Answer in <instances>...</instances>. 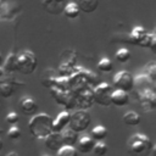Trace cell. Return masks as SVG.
Segmentation results:
<instances>
[{"label": "cell", "instance_id": "cell-34", "mask_svg": "<svg viewBox=\"0 0 156 156\" xmlns=\"http://www.w3.org/2000/svg\"><path fill=\"white\" fill-rule=\"evenodd\" d=\"M149 48L151 49V51H152V52H156V35L152 38V40H151V43H150Z\"/></svg>", "mask_w": 156, "mask_h": 156}, {"label": "cell", "instance_id": "cell-14", "mask_svg": "<svg viewBox=\"0 0 156 156\" xmlns=\"http://www.w3.org/2000/svg\"><path fill=\"white\" fill-rule=\"evenodd\" d=\"M57 77H58L57 71H56L55 68L49 67V68H46V69L41 73L40 82H41V84H43L45 88H49V89H50V88L54 87V83H55V80H56Z\"/></svg>", "mask_w": 156, "mask_h": 156}, {"label": "cell", "instance_id": "cell-1", "mask_svg": "<svg viewBox=\"0 0 156 156\" xmlns=\"http://www.w3.org/2000/svg\"><path fill=\"white\" fill-rule=\"evenodd\" d=\"M152 151L154 144L145 134L135 133L127 141V152L129 156H150Z\"/></svg>", "mask_w": 156, "mask_h": 156}, {"label": "cell", "instance_id": "cell-19", "mask_svg": "<svg viewBox=\"0 0 156 156\" xmlns=\"http://www.w3.org/2000/svg\"><path fill=\"white\" fill-rule=\"evenodd\" d=\"M76 4L78 5L79 11L84 13H93L99 6V0H78Z\"/></svg>", "mask_w": 156, "mask_h": 156}, {"label": "cell", "instance_id": "cell-37", "mask_svg": "<svg viewBox=\"0 0 156 156\" xmlns=\"http://www.w3.org/2000/svg\"><path fill=\"white\" fill-rule=\"evenodd\" d=\"M2 74H4V69H2V67L0 66V77H1Z\"/></svg>", "mask_w": 156, "mask_h": 156}, {"label": "cell", "instance_id": "cell-20", "mask_svg": "<svg viewBox=\"0 0 156 156\" xmlns=\"http://www.w3.org/2000/svg\"><path fill=\"white\" fill-rule=\"evenodd\" d=\"M107 135V129L102 126V124H98L95 126L91 130H90V138L96 143V141H102Z\"/></svg>", "mask_w": 156, "mask_h": 156}, {"label": "cell", "instance_id": "cell-30", "mask_svg": "<svg viewBox=\"0 0 156 156\" xmlns=\"http://www.w3.org/2000/svg\"><path fill=\"white\" fill-rule=\"evenodd\" d=\"M54 88H57L60 90H69V85H68V78L67 77H57L55 83H54Z\"/></svg>", "mask_w": 156, "mask_h": 156}, {"label": "cell", "instance_id": "cell-21", "mask_svg": "<svg viewBox=\"0 0 156 156\" xmlns=\"http://www.w3.org/2000/svg\"><path fill=\"white\" fill-rule=\"evenodd\" d=\"M122 121H123V123L127 124V126L135 127V126H138V124L140 123V116H139V113H136V112H134V111H128V112H126V113L123 115Z\"/></svg>", "mask_w": 156, "mask_h": 156}, {"label": "cell", "instance_id": "cell-17", "mask_svg": "<svg viewBox=\"0 0 156 156\" xmlns=\"http://www.w3.org/2000/svg\"><path fill=\"white\" fill-rule=\"evenodd\" d=\"M61 139H62V144L63 145H67V146H74L78 141V133H76L74 130H72L71 128H65L61 133Z\"/></svg>", "mask_w": 156, "mask_h": 156}, {"label": "cell", "instance_id": "cell-5", "mask_svg": "<svg viewBox=\"0 0 156 156\" xmlns=\"http://www.w3.org/2000/svg\"><path fill=\"white\" fill-rule=\"evenodd\" d=\"M113 91V88L111 84L106 83V82H102V83H99L94 89H93V93H94V102H96L98 105H101V106H110L111 105V94Z\"/></svg>", "mask_w": 156, "mask_h": 156}, {"label": "cell", "instance_id": "cell-25", "mask_svg": "<svg viewBox=\"0 0 156 156\" xmlns=\"http://www.w3.org/2000/svg\"><path fill=\"white\" fill-rule=\"evenodd\" d=\"M130 56H132L130 51H129L128 49H126V48H121V49L117 50V52L115 54L116 60H117L118 62H121V63H126V62H128L129 58H130Z\"/></svg>", "mask_w": 156, "mask_h": 156}, {"label": "cell", "instance_id": "cell-18", "mask_svg": "<svg viewBox=\"0 0 156 156\" xmlns=\"http://www.w3.org/2000/svg\"><path fill=\"white\" fill-rule=\"evenodd\" d=\"M50 93H51V96L54 98V100H55L58 105H62V106L66 105V102L68 101L69 96L72 95V91H69V90L65 91V90H60V89L54 88V87L50 88Z\"/></svg>", "mask_w": 156, "mask_h": 156}, {"label": "cell", "instance_id": "cell-16", "mask_svg": "<svg viewBox=\"0 0 156 156\" xmlns=\"http://www.w3.org/2000/svg\"><path fill=\"white\" fill-rule=\"evenodd\" d=\"M95 145V141L89 136V135H84L82 138L78 139L77 141V151L82 152V154H89L93 151V147Z\"/></svg>", "mask_w": 156, "mask_h": 156}, {"label": "cell", "instance_id": "cell-8", "mask_svg": "<svg viewBox=\"0 0 156 156\" xmlns=\"http://www.w3.org/2000/svg\"><path fill=\"white\" fill-rule=\"evenodd\" d=\"M139 95V102L145 112L154 111L156 107V94L152 89H145L138 93Z\"/></svg>", "mask_w": 156, "mask_h": 156}, {"label": "cell", "instance_id": "cell-22", "mask_svg": "<svg viewBox=\"0 0 156 156\" xmlns=\"http://www.w3.org/2000/svg\"><path fill=\"white\" fill-rule=\"evenodd\" d=\"M79 12H80L79 11V7H78V5L76 2H67L62 13H65V16L67 18L74 20V18H77L79 16Z\"/></svg>", "mask_w": 156, "mask_h": 156}, {"label": "cell", "instance_id": "cell-35", "mask_svg": "<svg viewBox=\"0 0 156 156\" xmlns=\"http://www.w3.org/2000/svg\"><path fill=\"white\" fill-rule=\"evenodd\" d=\"M5 156H20V155H18L16 151H11V152H7Z\"/></svg>", "mask_w": 156, "mask_h": 156}, {"label": "cell", "instance_id": "cell-12", "mask_svg": "<svg viewBox=\"0 0 156 156\" xmlns=\"http://www.w3.org/2000/svg\"><path fill=\"white\" fill-rule=\"evenodd\" d=\"M44 145L46 149H49L50 151H57L61 146H63L62 144V139L60 133H50L45 139H44Z\"/></svg>", "mask_w": 156, "mask_h": 156}, {"label": "cell", "instance_id": "cell-32", "mask_svg": "<svg viewBox=\"0 0 156 156\" xmlns=\"http://www.w3.org/2000/svg\"><path fill=\"white\" fill-rule=\"evenodd\" d=\"M21 129L17 127V126H12V127H10L9 128V130H7V136H9V139H11V140H17V139H20L21 138Z\"/></svg>", "mask_w": 156, "mask_h": 156}, {"label": "cell", "instance_id": "cell-2", "mask_svg": "<svg viewBox=\"0 0 156 156\" xmlns=\"http://www.w3.org/2000/svg\"><path fill=\"white\" fill-rule=\"evenodd\" d=\"M52 124V118L48 113H38L34 115L29 122H28V128L30 134L35 139H45L50 133H52L51 129Z\"/></svg>", "mask_w": 156, "mask_h": 156}, {"label": "cell", "instance_id": "cell-13", "mask_svg": "<svg viewBox=\"0 0 156 156\" xmlns=\"http://www.w3.org/2000/svg\"><path fill=\"white\" fill-rule=\"evenodd\" d=\"M146 34H147V32H146L145 28H143V27H140V26H136V27H134V28L129 32V34L127 35L126 41H128V43H130V44H133V45H139L140 41L143 40V38H144Z\"/></svg>", "mask_w": 156, "mask_h": 156}, {"label": "cell", "instance_id": "cell-9", "mask_svg": "<svg viewBox=\"0 0 156 156\" xmlns=\"http://www.w3.org/2000/svg\"><path fill=\"white\" fill-rule=\"evenodd\" d=\"M67 1L66 0H41V6L43 9L50 13V15H61L63 12V9L66 6Z\"/></svg>", "mask_w": 156, "mask_h": 156}, {"label": "cell", "instance_id": "cell-10", "mask_svg": "<svg viewBox=\"0 0 156 156\" xmlns=\"http://www.w3.org/2000/svg\"><path fill=\"white\" fill-rule=\"evenodd\" d=\"M69 119H71V113L68 111H62L60 112L56 118H52V124H51V129L54 133H61L65 128L68 127L69 124Z\"/></svg>", "mask_w": 156, "mask_h": 156}, {"label": "cell", "instance_id": "cell-27", "mask_svg": "<svg viewBox=\"0 0 156 156\" xmlns=\"http://www.w3.org/2000/svg\"><path fill=\"white\" fill-rule=\"evenodd\" d=\"M98 68H99V71L107 73V72H111V71H112L113 63H112V61H111L108 57H102V58L98 62Z\"/></svg>", "mask_w": 156, "mask_h": 156}, {"label": "cell", "instance_id": "cell-15", "mask_svg": "<svg viewBox=\"0 0 156 156\" xmlns=\"http://www.w3.org/2000/svg\"><path fill=\"white\" fill-rule=\"evenodd\" d=\"M110 100H111V104H112V105L118 106V107H122V106L128 105V102H129V95H128V93H126V91L113 89Z\"/></svg>", "mask_w": 156, "mask_h": 156}, {"label": "cell", "instance_id": "cell-39", "mask_svg": "<svg viewBox=\"0 0 156 156\" xmlns=\"http://www.w3.org/2000/svg\"><path fill=\"white\" fill-rule=\"evenodd\" d=\"M2 134H4V129L0 128V135H2Z\"/></svg>", "mask_w": 156, "mask_h": 156}, {"label": "cell", "instance_id": "cell-33", "mask_svg": "<svg viewBox=\"0 0 156 156\" xmlns=\"http://www.w3.org/2000/svg\"><path fill=\"white\" fill-rule=\"evenodd\" d=\"M20 121V117L16 112H9L6 115V122L10 124V126H16V123Z\"/></svg>", "mask_w": 156, "mask_h": 156}, {"label": "cell", "instance_id": "cell-6", "mask_svg": "<svg viewBox=\"0 0 156 156\" xmlns=\"http://www.w3.org/2000/svg\"><path fill=\"white\" fill-rule=\"evenodd\" d=\"M113 87L117 90L129 93L134 89V77L128 71H119L113 76Z\"/></svg>", "mask_w": 156, "mask_h": 156}, {"label": "cell", "instance_id": "cell-7", "mask_svg": "<svg viewBox=\"0 0 156 156\" xmlns=\"http://www.w3.org/2000/svg\"><path fill=\"white\" fill-rule=\"evenodd\" d=\"M94 104V93L91 88H87L76 94V107H78V110H88Z\"/></svg>", "mask_w": 156, "mask_h": 156}, {"label": "cell", "instance_id": "cell-3", "mask_svg": "<svg viewBox=\"0 0 156 156\" xmlns=\"http://www.w3.org/2000/svg\"><path fill=\"white\" fill-rule=\"evenodd\" d=\"M38 65L37 56L30 50H23L17 55V66L16 71L21 72L22 74H32Z\"/></svg>", "mask_w": 156, "mask_h": 156}, {"label": "cell", "instance_id": "cell-24", "mask_svg": "<svg viewBox=\"0 0 156 156\" xmlns=\"http://www.w3.org/2000/svg\"><path fill=\"white\" fill-rule=\"evenodd\" d=\"M152 82L145 76V74H140L136 77V79H134V87L136 85V88L139 89V91L145 90V89H150V84Z\"/></svg>", "mask_w": 156, "mask_h": 156}, {"label": "cell", "instance_id": "cell-28", "mask_svg": "<svg viewBox=\"0 0 156 156\" xmlns=\"http://www.w3.org/2000/svg\"><path fill=\"white\" fill-rule=\"evenodd\" d=\"M107 145L104 143V141H96L94 147H93V154L95 156H105L107 154Z\"/></svg>", "mask_w": 156, "mask_h": 156}, {"label": "cell", "instance_id": "cell-4", "mask_svg": "<svg viewBox=\"0 0 156 156\" xmlns=\"http://www.w3.org/2000/svg\"><path fill=\"white\" fill-rule=\"evenodd\" d=\"M91 123V116L88 112V110H77L73 113H71V119L68 128L74 130L76 133H83L88 129V127Z\"/></svg>", "mask_w": 156, "mask_h": 156}, {"label": "cell", "instance_id": "cell-31", "mask_svg": "<svg viewBox=\"0 0 156 156\" xmlns=\"http://www.w3.org/2000/svg\"><path fill=\"white\" fill-rule=\"evenodd\" d=\"M15 89H13V85L9 84V83H2L0 84V95L4 96V98H9L13 94Z\"/></svg>", "mask_w": 156, "mask_h": 156}, {"label": "cell", "instance_id": "cell-23", "mask_svg": "<svg viewBox=\"0 0 156 156\" xmlns=\"http://www.w3.org/2000/svg\"><path fill=\"white\" fill-rule=\"evenodd\" d=\"M16 66H17V55L11 52L7 55V57L4 61V65L1 67H2L4 72H13V71H16Z\"/></svg>", "mask_w": 156, "mask_h": 156}, {"label": "cell", "instance_id": "cell-38", "mask_svg": "<svg viewBox=\"0 0 156 156\" xmlns=\"http://www.w3.org/2000/svg\"><path fill=\"white\" fill-rule=\"evenodd\" d=\"M2 65V57H1V54H0V66Z\"/></svg>", "mask_w": 156, "mask_h": 156}, {"label": "cell", "instance_id": "cell-26", "mask_svg": "<svg viewBox=\"0 0 156 156\" xmlns=\"http://www.w3.org/2000/svg\"><path fill=\"white\" fill-rule=\"evenodd\" d=\"M56 156H78V151L74 146L63 145L56 151Z\"/></svg>", "mask_w": 156, "mask_h": 156}, {"label": "cell", "instance_id": "cell-11", "mask_svg": "<svg viewBox=\"0 0 156 156\" xmlns=\"http://www.w3.org/2000/svg\"><path fill=\"white\" fill-rule=\"evenodd\" d=\"M20 107L22 110V112L27 116H34V113L38 110V104L37 101L30 98V96H24L21 99L20 101Z\"/></svg>", "mask_w": 156, "mask_h": 156}, {"label": "cell", "instance_id": "cell-29", "mask_svg": "<svg viewBox=\"0 0 156 156\" xmlns=\"http://www.w3.org/2000/svg\"><path fill=\"white\" fill-rule=\"evenodd\" d=\"M152 83L156 80V63L154 61L149 62L147 66L145 67V73H144Z\"/></svg>", "mask_w": 156, "mask_h": 156}, {"label": "cell", "instance_id": "cell-36", "mask_svg": "<svg viewBox=\"0 0 156 156\" xmlns=\"http://www.w3.org/2000/svg\"><path fill=\"white\" fill-rule=\"evenodd\" d=\"M4 149V141H2V139L0 138V151Z\"/></svg>", "mask_w": 156, "mask_h": 156}]
</instances>
